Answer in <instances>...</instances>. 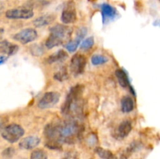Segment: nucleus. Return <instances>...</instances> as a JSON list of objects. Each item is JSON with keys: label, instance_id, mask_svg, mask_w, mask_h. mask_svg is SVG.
Masks as SVG:
<instances>
[{"label": "nucleus", "instance_id": "1", "mask_svg": "<svg viewBox=\"0 0 160 159\" xmlns=\"http://www.w3.org/2000/svg\"><path fill=\"white\" fill-rule=\"evenodd\" d=\"M84 87L82 85L74 86L69 92L65 102L62 106V113L65 115H79L82 112L81 96Z\"/></svg>", "mask_w": 160, "mask_h": 159}, {"label": "nucleus", "instance_id": "2", "mask_svg": "<svg viewBox=\"0 0 160 159\" xmlns=\"http://www.w3.org/2000/svg\"><path fill=\"white\" fill-rule=\"evenodd\" d=\"M72 34V29L70 26L63 24H57L50 28V34L46 39L45 46L48 49L62 45L68 40Z\"/></svg>", "mask_w": 160, "mask_h": 159}, {"label": "nucleus", "instance_id": "3", "mask_svg": "<svg viewBox=\"0 0 160 159\" xmlns=\"http://www.w3.org/2000/svg\"><path fill=\"white\" fill-rule=\"evenodd\" d=\"M23 135H24L23 128L16 123L5 126L2 130V137L11 143L18 141Z\"/></svg>", "mask_w": 160, "mask_h": 159}, {"label": "nucleus", "instance_id": "4", "mask_svg": "<svg viewBox=\"0 0 160 159\" xmlns=\"http://www.w3.org/2000/svg\"><path fill=\"white\" fill-rule=\"evenodd\" d=\"M59 98H60V94L58 92H46L38 102V106L42 109L50 108L59 102Z\"/></svg>", "mask_w": 160, "mask_h": 159}, {"label": "nucleus", "instance_id": "5", "mask_svg": "<svg viewBox=\"0 0 160 159\" xmlns=\"http://www.w3.org/2000/svg\"><path fill=\"white\" fill-rule=\"evenodd\" d=\"M86 62H87V59L85 56L81 54L74 55L70 61V67L71 73L75 76L82 74L85 70Z\"/></svg>", "mask_w": 160, "mask_h": 159}, {"label": "nucleus", "instance_id": "6", "mask_svg": "<svg viewBox=\"0 0 160 159\" xmlns=\"http://www.w3.org/2000/svg\"><path fill=\"white\" fill-rule=\"evenodd\" d=\"M34 16V12L29 8H16L6 12V17L10 20H28Z\"/></svg>", "mask_w": 160, "mask_h": 159}, {"label": "nucleus", "instance_id": "7", "mask_svg": "<svg viewBox=\"0 0 160 159\" xmlns=\"http://www.w3.org/2000/svg\"><path fill=\"white\" fill-rule=\"evenodd\" d=\"M61 20L66 25L69 23H74L77 20V12L75 4L73 2L70 1L66 4L62 9V15H61Z\"/></svg>", "mask_w": 160, "mask_h": 159}, {"label": "nucleus", "instance_id": "8", "mask_svg": "<svg viewBox=\"0 0 160 159\" xmlns=\"http://www.w3.org/2000/svg\"><path fill=\"white\" fill-rule=\"evenodd\" d=\"M38 37V33L33 28H27L13 35V39L22 45H26L33 41Z\"/></svg>", "mask_w": 160, "mask_h": 159}, {"label": "nucleus", "instance_id": "9", "mask_svg": "<svg viewBox=\"0 0 160 159\" xmlns=\"http://www.w3.org/2000/svg\"><path fill=\"white\" fill-rule=\"evenodd\" d=\"M41 140L39 137H35V136H30V137H27L22 139L19 143V147L21 149L24 150L34 149L36 147L38 146Z\"/></svg>", "mask_w": 160, "mask_h": 159}, {"label": "nucleus", "instance_id": "10", "mask_svg": "<svg viewBox=\"0 0 160 159\" xmlns=\"http://www.w3.org/2000/svg\"><path fill=\"white\" fill-rule=\"evenodd\" d=\"M19 49L18 45L11 44L7 40H4L0 41V53L6 54L9 56L12 55L17 52Z\"/></svg>", "mask_w": 160, "mask_h": 159}, {"label": "nucleus", "instance_id": "11", "mask_svg": "<svg viewBox=\"0 0 160 159\" xmlns=\"http://www.w3.org/2000/svg\"><path fill=\"white\" fill-rule=\"evenodd\" d=\"M56 20V16L53 14H45V15L41 16L38 17L33 21V24L36 27H42V26H47L51 24Z\"/></svg>", "mask_w": 160, "mask_h": 159}, {"label": "nucleus", "instance_id": "12", "mask_svg": "<svg viewBox=\"0 0 160 159\" xmlns=\"http://www.w3.org/2000/svg\"><path fill=\"white\" fill-rule=\"evenodd\" d=\"M100 8L102 15L103 23H105L107 19L114 18L117 15V9L108 3H102L100 6Z\"/></svg>", "mask_w": 160, "mask_h": 159}, {"label": "nucleus", "instance_id": "13", "mask_svg": "<svg viewBox=\"0 0 160 159\" xmlns=\"http://www.w3.org/2000/svg\"><path fill=\"white\" fill-rule=\"evenodd\" d=\"M131 129H132V125L129 120L122 122L117 129V137L120 139L125 138L131 132Z\"/></svg>", "mask_w": 160, "mask_h": 159}, {"label": "nucleus", "instance_id": "14", "mask_svg": "<svg viewBox=\"0 0 160 159\" xmlns=\"http://www.w3.org/2000/svg\"><path fill=\"white\" fill-rule=\"evenodd\" d=\"M115 74L117 80H118L119 84H120L122 87H124V88L129 87L130 88L131 84H130L129 78H128V74L124 70H122V69H118V70H116Z\"/></svg>", "mask_w": 160, "mask_h": 159}, {"label": "nucleus", "instance_id": "15", "mask_svg": "<svg viewBox=\"0 0 160 159\" xmlns=\"http://www.w3.org/2000/svg\"><path fill=\"white\" fill-rule=\"evenodd\" d=\"M67 57L68 55L64 50H59L47 58V62L48 64H52L57 62H62L67 59Z\"/></svg>", "mask_w": 160, "mask_h": 159}, {"label": "nucleus", "instance_id": "16", "mask_svg": "<svg viewBox=\"0 0 160 159\" xmlns=\"http://www.w3.org/2000/svg\"><path fill=\"white\" fill-rule=\"evenodd\" d=\"M134 108V102L132 98L129 96H124L121 100V110L124 113H128Z\"/></svg>", "mask_w": 160, "mask_h": 159}, {"label": "nucleus", "instance_id": "17", "mask_svg": "<svg viewBox=\"0 0 160 159\" xmlns=\"http://www.w3.org/2000/svg\"><path fill=\"white\" fill-rule=\"evenodd\" d=\"M108 61H109V59L106 55H102L95 54L92 57V63L94 65H102V64L106 63Z\"/></svg>", "mask_w": 160, "mask_h": 159}, {"label": "nucleus", "instance_id": "18", "mask_svg": "<svg viewBox=\"0 0 160 159\" xmlns=\"http://www.w3.org/2000/svg\"><path fill=\"white\" fill-rule=\"evenodd\" d=\"M55 80L58 81H63L68 78V74H67V70L65 67H62L58 72H56L53 76Z\"/></svg>", "mask_w": 160, "mask_h": 159}, {"label": "nucleus", "instance_id": "19", "mask_svg": "<svg viewBox=\"0 0 160 159\" xmlns=\"http://www.w3.org/2000/svg\"><path fill=\"white\" fill-rule=\"evenodd\" d=\"M82 40H81L78 37H76L74 40L68 42L66 45V48H67V51H69L70 52H74L77 49H78V46H79L80 43Z\"/></svg>", "mask_w": 160, "mask_h": 159}, {"label": "nucleus", "instance_id": "20", "mask_svg": "<svg viewBox=\"0 0 160 159\" xmlns=\"http://www.w3.org/2000/svg\"><path fill=\"white\" fill-rule=\"evenodd\" d=\"M95 43V40H94L93 37H87L85 40H84L82 41L81 45V49L84 50V51H88V50L90 49L92 46L94 45Z\"/></svg>", "mask_w": 160, "mask_h": 159}, {"label": "nucleus", "instance_id": "21", "mask_svg": "<svg viewBox=\"0 0 160 159\" xmlns=\"http://www.w3.org/2000/svg\"><path fill=\"white\" fill-rule=\"evenodd\" d=\"M47 154L43 150H35L31 153V159H47Z\"/></svg>", "mask_w": 160, "mask_h": 159}, {"label": "nucleus", "instance_id": "22", "mask_svg": "<svg viewBox=\"0 0 160 159\" xmlns=\"http://www.w3.org/2000/svg\"><path fill=\"white\" fill-rule=\"evenodd\" d=\"M96 153L98 154V155L102 159H107L109 156L112 154V153L109 151H107V150H105L102 147H98L95 150Z\"/></svg>", "mask_w": 160, "mask_h": 159}, {"label": "nucleus", "instance_id": "23", "mask_svg": "<svg viewBox=\"0 0 160 159\" xmlns=\"http://www.w3.org/2000/svg\"><path fill=\"white\" fill-rule=\"evenodd\" d=\"M31 52L33 55L39 56L44 53L43 48L38 45H34L31 47Z\"/></svg>", "mask_w": 160, "mask_h": 159}, {"label": "nucleus", "instance_id": "24", "mask_svg": "<svg viewBox=\"0 0 160 159\" xmlns=\"http://www.w3.org/2000/svg\"><path fill=\"white\" fill-rule=\"evenodd\" d=\"M14 149L12 147H8L6 148V150H4L2 152V156L5 157H7V158H9V157H12V155L14 154Z\"/></svg>", "mask_w": 160, "mask_h": 159}, {"label": "nucleus", "instance_id": "25", "mask_svg": "<svg viewBox=\"0 0 160 159\" xmlns=\"http://www.w3.org/2000/svg\"><path fill=\"white\" fill-rule=\"evenodd\" d=\"M87 33H88V30L86 27L80 28V29H78V33H77V37H78V38H80L81 40H82V39L85 37Z\"/></svg>", "mask_w": 160, "mask_h": 159}, {"label": "nucleus", "instance_id": "26", "mask_svg": "<svg viewBox=\"0 0 160 159\" xmlns=\"http://www.w3.org/2000/svg\"><path fill=\"white\" fill-rule=\"evenodd\" d=\"M7 59H8L7 56H6V55H1V56H0V65H1V64L5 63V62H6V60H7Z\"/></svg>", "mask_w": 160, "mask_h": 159}, {"label": "nucleus", "instance_id": "27", "mask_svg": "<svg viewBox=\"0 0 160 159\" xmlns=\"http://www.w3.org/2000/svg\"><path fill=\"white\" fill-rule=\"evenodd\" d=\"M107 159H117V157H115V156H114V155H113V154H111V155H110V156H109V157H108V158H107Z\"/></svg>", "mask_w": 160, "mask_h": 159}, {"label": "nucleus", "instance_id": "28", "mask_svg": "<svg viewBox=\"0 0 160 159\" xmlns=\"http://www.w3.org/2000/svg\"><path fill=\"white\" fill-rule=\"evenodd\" d=\"M3 32H4V30L2 28H0V37H2V34H3Z\"/></svg>", "mask_w": 160, "mask_h": 159}, {"label": "nucleus", "instance_id": "29", "mask_svg": "<svg viewBox=\"0 0 160 159\" xmlns=\"http://www.w3.org/2000/svg\"><path fill=\"white\" fill-rule=\"evenodd\" d=\"M2 9V6H1V5H0V9Z\"/></svg>", "mask_w": 160, "mask_h": 159}]
</instances>
